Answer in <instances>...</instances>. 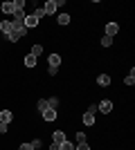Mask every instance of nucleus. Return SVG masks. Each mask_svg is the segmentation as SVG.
Here are the masks:
<instances>
[{"label":"nucleus","instance_id":"nucleus-27","mask_svg":"<svg viewBox=\"0 0 135 150\" xmlns=\"http://www.w3.org/2000/svg\"><path fill=\"white\" fill-rule=\"evenodd\" d=\"M50 150H59V146H56V144H52V146H50Z\"/></svg>","mask_w":135,"mask_h":150},{"label":"nucleus","instance_id":"nucleus-15","mask_svg":"<svg viewBox=\"0 0 135 150\" xmlns=\"http://www.w3.org/2000/svg\"><path fill=\"white\" fill-rule=\"evenodd\" d=\"M124 83H126V85H133V83H135V69H131V74L124 79Z\"/></svg>","mask_w":135,"mask_h":150},{"label":"nucleus","instance_id":"nucleus-12","mask_svg":"<svg viewBox=\"0 0 135 150\" xmlns=\"http://www.w3.org/2000/svg\"><path fill=\"white\" fill-rule=\"evenodd\" d=\"M59 65H61V56H59V54H52L50 56V67H59Z\"/></svg>","mask_w":135,"mask_h":150},{"label":"nucleus","instance_id":"nucleus-10","mask_svg":"<svg viewBox=\"0 0 135 150\" xmlns=\"http://www.w3.org/2000/svg\"><path fill=\"white\" fill-rule=\"evenodd\" d=\"M97 83H99L101 88H106V85H110V76H108V74H99V79H97Z\"/></svg>","mask_w":135,"mask_h":150},{"label":"nucleus","instance_id":"nucleus-8","mask_svg":"<svg viewBox=\"0 0 135 150\" xmlns=\"http://www.w3.org/2000/svg\"><path fill=\"white\" fill-rule=\"evenodd\" d=\"M43 119H45V121H54V119H56V110H52V108H47V110L43 112Z\"/></svg>","mask_w":135,"mask_h":150},{"label":"nucleus","instance_id":"nucleus-2","mask_svg":"<svg viewBox=\"0 0 135 150\" xmlns=\"http://www.w3.org/2000/svg\"><path fill=\"white\" fill-rule=\"evenodd\" d=\"M56 0H47L45 2V7H43V11H45V16H52V13H56Z\"/></svg>","mask_w":135,"mask_h":150},{"label":"nucleus","instance_id":"nucleus-16","mask_svg":"<svg viewBox=\"0 0 135 150\" xmlns=\"http://www.w3.org/2000/svg\"><path fill=\"white\" fill-rule=\"evenodd\" d=\"M41 54H43V47H41V45H34V47H32V56H36V58H39Z\"/></svg>","mask_w":135,"mask_h":150},{"label":"nucleus","instance_id":"nucleus-1","mask_svg":"<svg viewBox=\"0 0 135 150\" xmlns=\"http://www.w3.org/2000/svg\"><path fill=\"white\" fill-rule=\"evenodd\" d=\"M84 123L86 125H95V105H90L88 112L84 114Z\"/></svg>","mask_w":135,"mask_h":150},{"label":"nucleus","instance_id":"nucleus-6","mask_svg":"<svg viewBox=\"0 0 135 150\" xmlns=\"http://www.w3.org/2000/svg\"><path fill=\"white\" fill-rule=\"evenodd\" d=\"M99 110H101V112H110V110H113V101L104 99L101 103H99Z\"/></svg>","mask_w":135,"mask_h":150},{"label":"nucleus","instance_id":"nucleus-26","mask_svg":"<svg viewBox=\"0 0 135 150\" xmlns=\"http://www.w3.org/2000/svg\"><path fill=\"white\" fill-rule=\"evenodd\" d=\"M0 132H2V134L7 132V123H0Z\"/></svg>","mask_w":135,"mask_h":150},{"label":"nucleus","instance_id":"nucleus-19","mask_svg":"<svg viewBox=\"0 0 135 150\" xmlns=\"http://www.w3.org/2000/svg\"><path fill=\"white\" fill-rule=\"evenodd\" d=\"M47 108H50V105H47V101H45V99H41V101H39V112L43 114L45 110H47Z\"/></svg>","mask_w":135,"mask_h":150},{"label":"nucleus","instance_id":"nucleus-7","mask_svg":"<svg viewBox=\"0 0 135 150\" xmlns=\"http://www.w3.org/2000/svg\"><path fill=\"white\" fill-rule=\"evenodd\" d=\"M11 119H14V114L9 112V110H2V112H0V123H9Z\"/></svg>","mask_w":135,"mask_h":150},{"label":"nucleus","instance_id":"nucleus-11","mask_svg":"<svg viewBox=\"0 0 135 150\" xmlns=\"http://www.w3.org/2000/svg\"><path fill=\"white\" fill-rule=\"evenodd\" d=\"M36 63H39V58H36V56H32V54H27V56H25V65H27V67H34Z\"/></svg>","mask_w":135,"mask_h":150},{"label":"nucleus","instance_id":"nucleus-24","mask_svg":"<svg viewBox=\"0 0 135 150\" xmlns=\"http://www.w3.org/2000/svg\"><path fill=\"white\" fill-rule=\"evenodd\" d=\"M74 150H90V146H88V144H86V141H84V144H79V146H77V148H74Z\"/></svg>","mask_w":135,"mask_h":150},{"label":"nucleus","instance_id":"nucleus-5","mask_svg":"<svg viewBox=\"0 0 135 150\" xmlns=\"http://www.w3.org/2000/svg\"><path fill=\"white\" fill-rule=\"evenodd\" d=\"M52 139H54V144H56V146H61V144L65 141V132H61V130L52 132Z\"/></svg>","mask_w":135,"mask_h":150},{"label":"nucleus","instance_id":"nucleus-20","mask_svg":"<svg viewBox=\"0 0 135 150\" xmlns=\"http://www.w3.org/2000/svg\"><path fill=\"white\" fill-rule=\"evenodd\" d=\"M32 16H34V18H36V20H41V18H43V16H45V11H43V9H41V7H39V9H36V11H34Z\"/></svg>","mask_w":135,"mask_h":150},{"label":"nucleus","instance_id":"nucleus-3","mask_svg":"<svg viewBox=\"0 0 135 150\" xmlns=\"http://www.w3.org/2000/svg\"><path fill=\"white\" fill-rule=\"evenodd\" d=\"M117 31H119V25H117V23H108V25H106V36H115Z\"/></svg>","mask_w":135,"mask_h":150},{"label":"nucleus","instance_id":"nucleus-22","mask_svg":"<svg viewBox=\"0 0 135 150\" xmlns=\"http://www.w3.org/2000/svg\"><path fill=\"white\" fill-rule=\"evenodd\" d=\"M84 141H86V134L84 132H77V144H84Z\"/></svg>","mask_w":135,"mask_h":150},{"label":"nucleus","instance_id":"nucleus-17","mask_svg":"<svg viewBox=\"0 0 135 150\" xmlns=\"http://www.w3.org/2000/svg\"><path fill=\"white\" fill-rule=\"evenodd\" d=\"M47 105H50L52 110H56V108H59V99H56V96H52V99H47Z\"/></svg>","mask_w":135,"mask_h":150},{"label":"nucleus","instance_id":"nucleus-25","mask_svg":"<svg viewBox=\"0 0 135 150\" xmlns=\"http://www.w3.org/2000/svg\"><path fill=\"white\" fill-rule=\"evenodd\" d=\"M20 150H34V148H32V144H23V146H20Z\"/></svg>","mask_w":135,"mask_h":150},{"label":"nucleus","instance_id":"nucleus-13","mask_svg":"<svg viewBox=\"0 0 135 150\" xmlns=\"http://www.w3.org/2000/svg\"><path fill=\"white\" fill-rule=\"evenodd\" d=\"M5 13H14V2H2V7H0Z\"/></svg>","mask_w":135,"mask_h":150},{"label":"nucleus","instance_id":"nucleus-14","mask_svg":"<svg viewBox=\"0 0 135 150\" xmlns=\"http://www.w3.org/2000/svg\"><path fill=\"white\" fill-rule=\"evenodd\" d=\"M59 150H74V144H72V141H68V139H65L63 144L59 146Z\"/></svg>","mask_w":135,"mask_h":150},{"label":"nucleus","instance_id":"nucleus-21","mask_svg":"<svg viewBox=\"0 0 135 150\" xmlns=\"http://www.w3.org/2000/svg\"><path fill=\"white\" fill-rule=\"evenodd\" d=\"M101 45H104V47H110V45H113V38H110V36H104L101 38Z\"/></svg>","mask_w":135,"mask_h":150},{"label":"nucleus","instance_id":"nucleus-9","mask_svg":"<svg viewBox=\"0 0 135 150\" xmlns=\"http://www.w3.org/2000/svg\"><path fill=\"white\" fill-rule=\"evenodd\" d=\"M23 25H25L27 29H29V27H36V25H39V20L34 18V16H25V20H23Z\"/></svg>","mask_w":135,"mask_h":150},{"label":"nucleus","instance_id":"nucleus-23","mask_svg":"<svg viewBox=\"0 0 135 150\" xmlns=\"http://www.w3.org/2000/svg\"><path fill=\"white\" fill-rule=\"evenodd\" d=\"M41 146H43V141H41V139H34V141H32V148H34V150L41 148Z\"/></svg>","mask_w":135,"mask_h":150},{"label":"nucleus","instance_id":"nucleus-18","mask_svg":"<svg viewBox=\"0 0 135 150\" xmlns=\"http://www.w3.org/2000/svg\"><path fill=\"white\" fill-rule=\"evenodd\" d=\"M68 23H70V16H68V13H61V16H59V25H68Z\"/></svg>","mask_w":135,"mask_h":150},{"label":"nucleus","instance_id":"nucleus-4","mask_svg":"<svg viewBox=\"0 0 135 150\" xmlns=\"http://www.w3.org/2000/svg\"><path fill=\"white\" fill-rule=\"evenodd\" d=\"M0 29H2V34H7V36H9V34L14 31V25H11V20H2V23H0Z\"/></svg>","mask_w":135,"mask_h":150}]
</instances>
